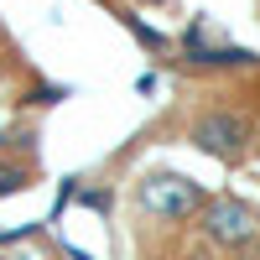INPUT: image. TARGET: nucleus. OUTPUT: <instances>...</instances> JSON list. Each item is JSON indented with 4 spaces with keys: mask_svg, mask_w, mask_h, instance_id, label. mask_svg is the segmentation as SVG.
I'll return each instance as SVG.
<instances>
[{
    "mask_svg": "<svg viewBox=\"0 0 260 260\" xmlns=\"http://www.w3.org/2000/svg\"><path fill=\"white\" fill-rule=\"evenodd\" d=\"M182 52H187L192 68H245V62H255V52L224 42V31L213 26L208 16H198V21L182 31Z\"/></svg>",
    "mask_w": 260,
    "mask_h": 260,
    "instance_id": "obj_4",
    "label": "nucleus"
},
{
    "mask_svg": "<svg viewBox=\"0 0 260 260\" xmlns=\"http://www.w3.org/2000/svg\"><path fill=\"white\" fill-rule=\"evenodd\" d=\"M73 260H89V255H78V250H73Z\"/></svg>",
    "mask_w": 260,
    "mask_h": 260,
    "instance_id": "obj_10",
    "label": "nucleus"
},
{
    "mask_svg": "<svg viewBox=\"0 0 260 260\" xmlns=\"http://www.w3.org/2000/svg\"><path fill=\"white\" fill-rule=\"evenodd\" d=\"M208 203V192L182 177V172H146V177L136 182V208L146 213V219H161V224H187L198 219Z\"/></svg>",
    "mask_w": 260,
    "mask_h": 260,
    "instance_id": "obj_1",
    "label": "nucleus"
},
{
    "mask_svg": "<svg viewBox=\"0 0 260 260\" xmlns=\"http://www.w3.org/2000/svg\"><path fill=\"white\" fill-rule=\"evenodd\" d=\"M136 6H167V0H136Z\"/></svg>",
    "mask_w": 260,
    "mask_h": 260,
    "instance_id": "obj_8",
    "label": "nucleus"
},
{
    "mask_svg": "<svg viewBox=\"0 0 260 260\" xmlns=\"http://www.w3.org/2000/svg\"><path fill=\"white\" fill-rule=\"evenodd\" d=\"M6 141H11V136H6V130H0V151H6Z\"/></svg>",
    "mask_w": 260,
    "mask_h": 260,
    "instance_id": "obj_9",
    "label": "nucleus"
},
{
    "mask_svg": "<svg viewBox=\"0 0 260 260\" xmlns=\"http://www.w3.org/2000/svg\"><path fill=\"white\" fill-rule=\"evenodd\" d=\"M31 182V172L21 167V161H0V198H11V192H21Z\"/></svg>",
    "mask_w": 260,
    "mask_h": 260,
    "instance_id": "obj_5",
    "label": "nucleus"
},
{
    "mask_svg": "<svg viewBox=\"0 0 260 260\" xmlns=\"http://www.w3.org/2000/svg\"><path fill=\"white\" fill-rule=\"evenodd\" d=\"M125 26H130V31H136V37L146 42V47H151V52H161V47H167V37H161V31H151V26H146V21H136V16H125Z\"/></svg>",
    "mask_w": 260,
    "mask_h": 260,
    "instance_id": "obj_6",
    "label": "nucleus"
},
{
    "mask_svg": "<svg viewBox=\"0 0 260 260\" xmlns=\"http://www.w3.org/2000/svg\"><path fill=\"white\" fill-rule=\"evenodd\" d=\"M245 255H250V260H260V240H255V245H250V250H245Z\"/></svg>",
    "mask_w": 260,
    "mask_h": 260,
    "instance_id": "obj_7",
    "label": "nucleus"
},
{
    "mask_svg": "<svg viewBox=\"0 0 260 260\" xmlns=\"http://www.w3.org/2000/svg\"><path fill=\"white\" fill-rule=\"evenodd\" d=\"M198 229H203V240H208V245L245 255V250L260 240V213H255L245 198H234V192H219V198H208V203H203Z\"/></svg>",
    "mask_w": 260,
    "mask_h": 260,
    "instance_id": "obj_2",
    "label": "nucleus"
},
{
    "mask_svg": "<svg viewBox=\"0 0 260 260\" xmlns=\"http://www.w3.org/2000/svg\"><path fill=\"white\" fill-rule=\"evenodd\" d=\"M192 146L208 151L213 161H240L250 151V120L234 110H208L192 120Z\"/></svg>",
    "mask_w": 260,
    "mask_h": 260,
    "instance_id": "obj_3",
    "label": "nucleus"
}]
</instances>
